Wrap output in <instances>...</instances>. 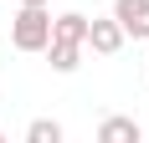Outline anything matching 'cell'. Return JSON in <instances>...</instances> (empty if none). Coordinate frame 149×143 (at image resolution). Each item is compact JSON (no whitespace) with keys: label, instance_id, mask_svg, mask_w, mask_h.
Segmentation results:
<instances>
[{"label":"cell","instance_id":"277c9868","mask_svg":"<svg viewBox=\"0 0 149 143\" xmlns=\"http://www.w3.org/2000/svg\"><path fill=\"white\" fill-rule=\"evenodd\" d=\"M46 61H52V72H62V77H72L77 67H82V41H46Z\"/></svg>","mask_w":149,"mask_h":143},{"label":"cell","instance_id":"52a82bcc","mask_svg":"<svg viewBox=\"0 0 149 143\" xmlns=\"http://www.w3.org/2000/svg\"><path fill=\"white\" fill-rule=\"evenodd\" d=\"M62 138H67V133H62L57 118H36V123L26 128V143H62Z\"/></svg>","mask_w":149,"mask_h":143},{"label":"cell","instance_id":"7a4b0ae2","mask_svg":"<svg viewBox=\"0 0 149 143\" xmlns=\"http://www.w3.org/2000/svg\"><path fill=\"white\" fill-rule=\"evenodd\" d=\"M123 41H129V36H123V26L113 21V15H93V21H88V41H82V46H93L98 56H118Z\"/></svg>","mask_w":149,"mask_h":143},{"label":"cell","instance_id":"5b68a950","mask_svg":"<svg viewBox=\"0 0 149 143\" xmlns=\"http://www.w3.org/2000/svg\"><path fill=\"white\" fill-rule=\"evenodd\" d=\"M144 128H139L134 118H103L98 123V143H139Z\"/></svg>","mask_w":149,"mask_h":143},{"label":"cell","instance_id":"8992f818","mask_svg":"<svg viewBox=\"0 0 149 143\" xmlns=\"http://www.w3.org/2000/svg\"><path fill=\"white\" fill-rule=\"evenodd\" d=\"M52 36H57V41H88V15H82V10L52 15Z\"/></svg>","mask_w":149,"mask_h":143},{"label":"cell","instance_id":"ba28073f","mask_svg":"<svg viewBox=\"0 0 149 143\" xmlns=\"http://www.w3.org/2000/svg\"><path fill=\"white\" fill-rule=\"evenodd\" d=\"M21 5H46V0H21Z\"/></svg>","mask_w":149,"mask_h":143},{"label":"cell","instance_id":"9c48e42d","mask_svg":"<svg viewBox=\"0 0 149 143\" xmlns=\"http://www.w3.org/2000/svg\"><path fill=\"white\" fill-rule=\"evenodd\" d=\"M0 138H5V133H0Z\"/></svg>","mask_w":149,"mask_h":143},{"label":"cell","instance_id":"6da1fadb","mask_svg":"<svg viewBox=\"0 0 149 143\" xmlns=\"http://www.w3.org/2000/svg\"><path fill=\"white\" fill-rule=\"evenodd\" d=\"M52 41V10L46 5H21L10 21V46L15 51H46Z\"/></svg>","mask_w":149,"mask_h":143},{"label":"cell","instance_id":"3957f363","mask_svg":"<svg viewBox=\"0 0 149 143\" xmlns=\"http://www.w3.org/2000/svg\"><path fill=\"white\" fill-rule=\"evenodd\" d=\"M113 21L123 26V36L149 41V0H113Z\"/></svg>","mask_w":149,"mask_h":143}]
</instances>
